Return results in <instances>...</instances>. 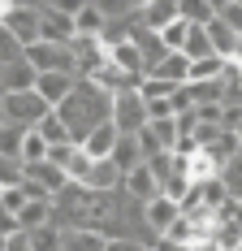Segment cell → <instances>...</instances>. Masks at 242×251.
Here are the masks:
<instances>
[{
    "mask_svg": "<svg viewBox=\"0 0 242 251\" xmlns=\"http://www.w3.org/2000/svg\"><path fill=\"white\" fill-rule=\"evenodd\" d=\"M9 251H35V247H30V234H13V243H9Z\"/></svg>",
    "mask_w": 242,
    "mask_h": 251,
    "instance_id": "cell-28",
    "label": "cell"
},
{
    "mask_svg": "<svg viewBox=\"0 0 242 251\" xmlns=\"http://www.w3.org/2000/svg\"><path fill=\"white\" fill-rule=\"evenodd\" d=\"M78 9H82V0H39V13H44V39L48 44H65L70 48L73 39H78Z\"/></svg>",
    "mask_w": 242,
    "mask_h": 251,
    "instance_id": "cell-2",
    "label": "cell"
},
{
    "mask_svg": "<svg viewBox=\"0 0 242 251\" xmlns=\"http://www.w3.org/2000/svg\"><path fill=\"white\" fill-rule=\"evenodd\" d=\"M117 139H121L117 122H104L99 130H91V134L82 139V151H87L91 160H113V151H117Z\"/></svg>",
    "mask_w": 242,
    "mask_h": 251,
    "instance_id": "cell-9",
    "label": "cell"
},
{
    "mask_svg": "<svg viewBox=\"0 0 242 251\" xmlns=\"http://www.w3.org/2000/svg\"><path fill=\"white\" fill-rule=\"evenodd\" d=\"M22 52H26V48L13 39V35H9V30H4V26H0V70L18 65V61H22Z\"/></svg>",
    "mask_w": 242,
    "mask_h": 251,
    "instance_id": "cell-25",
    "label": "cell"
},
{
    "mask_svg": "<svg viewBox=\"0 0 242 251\" xmlns=\"http://www.w3.org/2000/svg\"><path fill=\"white\" fill-rule=\"evenodd\" d=\"M151 251H186V247H177V243H169V238H151Z\"/></svg>",
    "mask_w": 242,
    "mask_h": 251,
    "instance_id": "cell-29",
    "label": "cell"
},
{
    "mask_svg": "<svg viewBox=\"0 0 242 251\" xmlns=\"http://www.w3.org/2000/svg\"><path fill=\"white\" fill-rule=\"evenodd\" d=\"M26 203H30V200H26V191H22V186H4V195H0V212L18 217V212H22Z\"/></svg>",
    "mask_w": 242,
    "mask_h": 251,
    "instance_id": "cell-26",
    "label": "cell"
},
{
    "mask_svg": "<svg viewBox=\"0 0 242 251\" xmlns=\"http://www.w3.org/2000/svg\"><path fill=\"white\" fill-rule=\"evenodd\" d=\"M61 251H108V238L99 229H87V226H73L61 234Z\"/></svg>",
    "mask_w": 242,
    "mask_h": 251,
    "instance_id": "cell-12",
    "label": "cell"
},
{
    "mask_svg": "<svg viewBox=\"0 0 242 251\" xmlns=\"http://www.w3.org/2000/svg\"><path fill=\"white\" fill-rule=\"evenodd\" d=\"M9 243H13V238H4V234H0V251H9Z\"/></svg>",
    "mask_w": 242,
    "mask_h": 251,
    "instance_id": "cell-30",
    "label": "cell"
},
{
    "mask_svg": "<svg viewBox=\"0 0 242 251\" xmlns=\"http://www.w3.org/2000/svg\"><path fill=\"white\" fill-rule=\"evenodd\" d=\"M39 160H48V143H44L39 130H26V139H22V165H39Z\"/></svg>",
    "mask_w": 242,
    "mask_h": 251,
    "instance_id": "cell-20",
    "label": "cell"
},
{
    "mask_svg": "<svg viewBox=\"0 0 242 251\" xmlns=\"http://www.w3.org/2000/svg\"><path fill=\"white\" fill-rule=\"evenodd\" d=\"M35 82H39V74L26 65V56L18 61V65H9V70H0V96H18V91H35Z\"/></svg>",
    "mask_w": 242,
    "mask_h": 251,
    "instance_id": "cell-10",
    "label": "cell"
},
{
    "mask_svg": "<svg viewBox=\"0 0 242 251\" xmlns=\"http://www.w3.org/2000/svg\"><path fill=\"white\" fill-rule=\"evenodd\" d=\"M108 65H117V70L130 78V82H143V78H147L143 48H139L134 39H125V44H117V48H108Z\"/></svg>",
    "mask_w": 242,
    "mask_h": 251,
    "instance_id": "cell-7",
    "label": "cell"
},
{
    "mask_svg": "<svg viewBox=\"0 0 242 251\" xmlns=\"http://www.w3.org/2000/svg\"><path fill=\"white\" fill-rule=\"evenodd\" d=\"M22 139H26V130L22 126H0V156H9V160H22Z\"/></svg>",
    "mask_w": 242,
    "mask_h": 251,
    "instance_id": "cell-17",
    "label": "cell"
},
{
    "mask_svg": "<svg viewBox=\"0 0 242 251\" xmlns=\"http://www.w3.org/2000/svg\"><path fill=\"white\" fill-rule=\"evenodd\" d=\"M147 130L156 134V143L165 151H173L177 148V139H182V130H177V117H169V122H147Z\"/></svg>",
    "mask_w": 242,
    "mask_h": 251,
    "instance_id": "cell-21",
    "label": "cell"
},
{
    "mask_svg": "<svg viewBox=\"0 0 242 251\" xmlns=\"http://www.w3.org/2000/svg\"><path fill=\"white\" fill-rule=\"evenodd\" d=\"M113 122H117L121 134H139V130H147V104H143V96H139V87L121 91L117 100H113Z\"/></svg>",
    "mask_w": 242,
    "mask_h": 251,
    "instance_id": "cell-6",
    "label": "cell"
},
{
    "mask_svg": "<svg viewBox=\"0 0 242 251\" xmlns=\"http://www.w3.org/2000/svg\"><path fill=\"white\" fill-rule=\"evenodd\" d=\"M35 130H39V134H44V143H48V148H61V143H73L70 126L61 122V117H56V113H48V117H44V122L35 126Z\"/></svg>",
    "mask_w": 242,
    "mask_h": 251,
    "instance_id": "cell-16",
    "label": "cell"
},
{
    "mask_svg": "<svg viewBox=\"0 0 242 251\" xmlns=\"http://www.w3.org/2000/svg\"><path fill=\"white\" fill-rule=\"evenodd\" d=\"M61 234H65L61 226H44V229L30 234V247L35 251H61Z\"/></svg>",
    "mask_w": 242,
    "mask_h": 251,
    "instance_id": "cell-24",
    "label": "cell"
},
{
    "mask_svg": "<svg viewBox=\"0 0 242 251\" xmlns=\"http://www.w3.org/2000/svg\"><path fill=\"white\" fill-rule=\"evenodd\" d=\"M56 117L70 126L73 143L82 148V139H87L91 130H99L104 122H113V96H108L104 87H96L91 78H82V82H78V91L56 108Z\"/></svg>",
    "mask_w": 242,
    "mask_h": 251,
    "instance_id": "cell-1",
    "label": "cell"
},
{
    "mask_svg": "<svg viewBox=\"0 0 242 251\" xmlns=\"http://www.w3.org/2000/svg\"><path fill=\"white\" fill-rule=\"evenodd\" d=\"M4 30L30 48V44H39L44 39V13H39V4H22V0H13L9 9H4Z\"/></svg>",
    "mask_w": 242,
    "mask_h": 251,
    "instance_id": "cell-4",
    "label": "cell"
},
{
    "mask_svg": "<svg viewBox=\"0 0 242 251\" xmlns=\"http://www.w3.org/2000/svg\"><path fill=\"white\" fill-rule=\"evenodd\" d=\"M182 18L191 26H212L217 22V0H177Z\"/></svg>",
    "mask_w": 242,
    "mask_h": 251,
    "instance_id": "cell-14",
    "label": "cell"
},
{
    "mask_svg": "<svg viewBox=\"0 0 242 251\" xmlns=\"http://www.w3.org/2000/svg\"><path fill=\"white\" fill-rule=\"evenodd\" d=\"M217 18L242 39V0H217Z\"/></svg>",
    "mask_w": 242,
    "mask_h": 251,
    "instance_id": "cell-22",
    "label": "cell"
},
{
    "mask_svg": "<svg viewBox=\"0 0 242 251\" xmlns=\"http://www.w3.org/2000/svg\"><path fill=\"white\" fill-rule=\"evenodd\" d=\"M0 126H4V108H0Z\"/></svg>",
    "mask_w": 242,
    "mask_h": 251,
    "instance_id": "cell-31",
    "label": "cell"
},
{
    "mask_svg": "<svg viewBox=\"0 0 242 251\" xmlns=\"http://www.w3.org/2000/svg\"><path fill=\"white\" fill-rule=\"evenodd\" d=\"M0 108H4V122L9 126H22V130H35V126L48 117L52 108L35 91H18V96H0Z\"/></svg>",
    "mask_w": 242,
    "mask_h": 251,
    "instance_id": "cell-5",
    "label": "cell"
},
{
    "mask_svg": "<svg viewBox=\"0 0 242 251\" xmlns=\"http://www.w3.org/2000/svg\"><path fill=\"white\" fill-rule=\"evenodd\" d=\"M182 18V9H177V0H147L143 4V30H165V26H173Z\"/></svg>",
    "mask_w": 242,
    "mask_h": 251,
    "instance_id": "cell-11",
    "label": "cell"
},
{
    "mask_svg": "<svg viewBox=\"0 0 242 251\" xmlns=\"http://www.w3.org/2000/svg\"><path fill=\"white\" fill-rule=\"evenodd\" d=\"M113 165H117L121 174H134L139 165H147L143 148H139V134H121V139H117V151H113Z\"/></svg>",
    "mask_w": 242,
    "mask_h": 251,
    "instance_id": "cell-13",
    "label": "cell"
},
{
    "mask_svg": "<svg viewBox=\"0 0 242 251\" xmlns=\"http://www.w3.org/2000/svg\"><path fill=\"white\" fill-rule=\"evenodd\" d=\"M191 30H194V26L186 22V18H177L173 26H165V30H160V39H165V48H169V52H186V39H191Z\"/></svg>",
    "mask_w": 242,
    "mask_h": 251,
    "instance_id": "cell-18",
    "label": "cell"
},
{
    "mask_svg": "<svg viewBox=\"0 0 242 251\" xmlns=\"http://www.w3.org/2000/svg\"><path fill=\"white\" fill-rule=\"evenodd\" d=\"M186 61H208V56H217V48H212V39H208V26H194L191 39H186V52H182Z\"/></svg>",
    "mask_w": 242,
    "mask_h": 251,
    "instance_id": "cell-15",
    "label": "cell"
},
{
    "mask_svg": "<svg viewBox=\"0 0 242 251\" xmlns=\"http://www.w3.org/2000/svg\"><path fill=\"white\" fill-rule=\"evenodd\" d=\"M143 221L151 226V234L160 238V234H169V229L182 221V203H173L169 195H160V200H151V203L143 208Z\"/></svg>",
    "mask_w": 242,
    "mask_h": 251,
    "instance_id": "cell-8",
    "label": "cell"
},
{
    "mask_svg": "<svg viewBox=\"0 0 242 251\" xmlns=\"http://www.w3.org/2000/svg\"><path fill=\"white\" fill-rule=\"evenodd\" d=\"M22 56H26V65H30L35 74H78V56H73V48H65V44L39 39V44H30Z\"/></svg>",
    "mask_w": 242,
    "mask_h": 251,
    "instance_id": "cell-3",
    "label": "cell"
},
{
    "mask_svg": "<svg viewBox=\"0 0 242 251\" xmlns=\"http://www.w3.org/2000/svg\"><path fill=\"white\" fill-rule=\"evenodd\" d=\"M212 247L217 251H238L242 247V226H217L212 229Z\"/></svg>",
    "mask_w": 242,
    "mask_h": 251,
    "instance_id": "cell-23",
    "label": "cell"
},
{
    "mask_svg": "<svg viewBox=\"0 0 242 251\" xmlns=\"http://www.w3.org/2000/svg\"><path fill=\"white\" fill-rule=\"evenodd\" d=\"M182 87H173V82H160V78H143L139 82V96H143V104H151V100H173Z\"/></svg>",
    "mask_w": 242,
    "mask_h": 251,
    "instance_id": "cell-19",
    "label": "cell"
},
{
    "mask_svg": "<svg viewBox=\"0 0 242 251\" xmlns=\"http://www.w3.org/2000/svg\"><path fill=\"white\" fill-rule=\"evenodd\" d=\"M108 251H151V243L130 238V234H117V238H108Z\"/></svg>",
    "mask_w": 242,
    "mask_h": 251,
    "instance_id": "cell-27",
    "label": "cell"
},
{
    "mask_svg": "<svg viewBox=\"0 0 242 251\" xmlns=\"http://www.w3.org/2000/svg\"><path fill=\"white\" fill-rule=\"evenodd\" d=\"M238 251H242V247H238Z\"/></svg>",
    "mask_w": 242,
    "mask_h": 251,
    "instance_id": "cell-32",
    "label": "cell"
}]
</instances>
